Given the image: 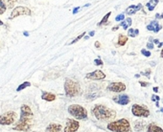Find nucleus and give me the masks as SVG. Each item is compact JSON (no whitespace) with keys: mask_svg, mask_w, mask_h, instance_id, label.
Masks as SVG:
<instances>
[{"mask_svg":"<svg viewBox=\"0 0 163 132\" xmlns=\"http://www.w3.org/2000/svg\"><path fill=\"white\" fill-rule=\"evenodd\" d=\"M20 119L16 125L15 127H12L14 130L17 131H22V132H27L30 130L33 125V120H34V114L31 110V108L26 104L21 105L20 107Z\"/></svg>","mask_w":163,"mask_h":132,"instance_id":"obj_1","label":"nucleus"},{"mask_svg":"<svg viewBox=\"0 0 163 132\" xmlns=\"http://www.w3.org/2000/svg\"><path fill=\"white\" fill-rule=\"evenodd\" d=\"M92 115L97 119V120H109V119H113L116 116V112L110 108L106 107L105 105L102 104H96L92 108Z\"/></svg>","mask_w":163,"mask_h":132,"instance_id":"obj_2","label":"nucleus"},{"mask_svg":"<svg viewBox=\"0 0 163 132\" xmlns=\"http://www.w3.org/2000/svg\"><path fill=\"white\" fill-rule=\"evenodd\" d=\"M108 129L112 132H131V125L127 119L111 122L108 125Z\"/></svg>","mask_w":163,"mask_h":132,"instance_id":"obj_3","label":"nucleus"},{"mask_svg":"<svg viewBox=\"0 0 163 132\" xmlns=\"http://www.w3.org/2000/svg\"><path fill=\"white\" fill-rule=\"evenodd\" d=\"M80 84L71 78H66L65 82V91L67 97H75L80 93Z\"/></svg>","mask_w":163,"mask_h":132,"instance_id":"obj_4","label":"nucleus"},{"mask_svg":"<svg viewBox=\"0 0 163 132\" xmlns=\"http://www.w3.org/2000/svg\"><path fill=\"white\" fill-rule=\"evenodd\" d=\"M68 112L71 116L76 118L77 120H84L87 118V111L82 105L79 104H71L68 106Z\"/></svg>","mask_w":163,"mask_h":132,"instance_id":"obj_5","label":"nucleus"},{"mask_svg":"<svg viewBox=\"0 0 163 132\" xmlns=\"http://www.w3.org/2000/svg\"><path fill=\"white\" fill-rule=\"evenodd\" d=\"M17 118V114L15 111H8L0 115V125H12Z\"/></svg>","mask_w":163,"mask_h":132,"instance_id":"obj_6","label":"nucleus"},{"mask_svg":"<svg viewBox=\"0 0 163 132\" xmlns=\"http://www.w3.org/2000/svg\"><path fill=\"white\" fill-rule=\"evenodd\" d=\"M31 15H32V12L29 8L23 7V6H18V7H16L12 11L11 15L9 16V19L16 18L17 16H31Z\"/></svg>","mask_w":163,"mask_h":132,"instance_id":"obj_7","label":"nucleus"},{"mask_svg":"<svg viewBox=\"0 0 163 132\" xmlns=\"http://www.w3.org/2000/svg\"><path fill=\"white\" fill-rule=\"evenodd\" d=\"M132 112L133 114V116L135 117H144L147 118L150 116V111L148 108L142 106V105L139 104H133L132 107Z\"/></svg>","mask_w":163,"mask_h":132,"instance_id":"obj_8","label":"nucleus"},{"mask_svg":"<svg viewBox=\"0 0 163 132\" xmlns=\"http://www.w3.org/2000/svg\"><path fill=\"white\" fill-rule=\"evenodd\" d=\"M80 127V124L78 121L73 119H67L66 125L65 127V132H76Z\"/></svg>","mask_w":163,"mask_h":132,"instance_id":"obj_9","label":"nucleus"},{"mask_svg":"<svg viewBox=\"0 0 163 132\" xmlns=\"http://www.w3.org/2000/svg\"><path fill=\"white\" fill-rule=\"evenodd\" d=\"M87 80H93V81H102L106 78V74L101 70H96L94 72L89 73L85 75Z\"/></svg>","mask_w":163,"mask_h":132,"instance_id":"obj_10","label":"nucleus"},{"mask_svg":"<svg viewBox=\"0 0 163 132\" xmlns=\"http://www.w3.org/2000/svg\"><path fill=\"white\" fill-rule=\"evenodd\" d=\"M108 90L111 92H115V93H120L126 90V85L123 82H111L108 86Z\"/></svg>","mask_w":163,"mask_h":132,"instance_id":"obj_11","label":"nucleus"},{"mask_svg":"<svg viewBox=\"0 0 163 132\" xmlns=\"http://www.w3.org/2000/svg\"><path fill=\"white\" fill-rule=\"evenodd\" d=\"M113 101L118 103V104H121V105H127L129 104V102L131 101V99L129 97V95H126V94H124V95H118L116 97L113 98Z\"/></svg>","mask_w":163,"mask_h":132,"instance_id":"obj_12","label":"nucleus"},{"mask_svg":"<svg viewBox=\"0 0 163 132\" xmlns=\"http://www.w3.org/2000/svg\"><path fill=\"white\" fill-rule=\"evenodd\" d=\"M162 29V26H160L158 24V22L156 20H154L150 23L148 26H147V30L148 31H151V32H155V33H157L159 32L160 30Z\"/></svg>","mask_w":163,"mask_h":132,"instance_id":"obj_13","label":"nucleus"},{"mask_svg":"<svg viewBox=\"0 0 163 132\" xmlns=\"http://www.w3.org/2000/svg\"><path fill=\"white\" fill-rule=\"evenodd\" d=\"M61 125H59V124H50L46 129H45V132H61Z\"/></svg>","mask_w":163,"mask_h":132,"instance_id":"obj_14","label":"nucleus"},{"mask_svg":"<svg viewBox=\"0 0 163 132\" xmlns=\"http://www.w3.org/2000/svg\"><path fill=\"white\" fill-rule=\"evenodd\" d=\"M141 9H142V5H141V4H138V5H136V6L132 5V6H130V7L126 10V14L129 15V16L134 15L137 11H139V10H141Z\"/></svg>","mask_w":163,"mask_h":132,"instance_id":"obj_15","label":"nucleus"},{"mask_svg":"<svg viewBox=\"0 0 163 132\" xmlns=\"http://www.w3.org/2000/svg\"><path fill=\"white\" fill-rule=\"evenodd\" d=\"M41 99L46 101H53L56 100V95H54L53 93H50V92H42Z\"/></svg>","mask_w":163,"mask_h":132,"instance_id":"obj_16","label":"nucleus"},{"mask_svg":"<svg viewBox=\"0 0 163 132\" xmlns=\"http://www.w3.org/2000/svg\"><path fill=\"white\" fill-rule=\"evenodd\" d=\"M147 132H163V129L155 124H150L147 126Z\"/></svg>","mask_w":163,"mask_h":132,"instance_id":"obj_17","label":"nucleus"},{"mask_svg":"<svg viewBox=\"0 0 163 132\" xmlns=\"http://www.w3.org/2000/svg\"><path fill=\"white\" fill-rule=\"evenodd\" d=\"M145 127V123L143 121H136L134 122V130L135 131H141Z\"/></svg>","mask_w":163,"mask_h":132,"instance_id":"obj_18","label":"nucleus"},{"mask_svg":"<svg viewBox=\"0 0 163 132\" xmlns=\"http://www.w3.org/2000/svg\"><path fill=\"white\" fill-rule=\"evenodd\" d=\"M158 2H159V0H150V1L146 4V6H147L149 11H153L156 8V6L157 5Z\"/></svg>","mask_w":163,"mask_h":132,"instance_id":"obj_19","label":"nucleus"},{"mask_svg":"<svg viewBox=\"0 0 163 132\" xmlns=\"http://www.w3.org/2000/svg\"><path fill=\"white\" fill-rule=\"evenodd\" d=\"M127 41H128V36H126V35H119V37H118V45L119 46H124L125 44L127 43Z\"/></svg>","mask_w":163,"mask_h":132,"instance_id":"obj_20","label":"nucleus"},{"mask_svg":"<svg viewBox=\"0 0 163 132\" xmlns=\"http://www.w3.org/2000/svg\"><path fill=\"white\" fill-rule=\"evenodd\" d=\"M110 15H111V12H108V14L103 17V19L100 21L99 23H98V26H102V25H107L108 24V17L110 16Z\"/></svg>","mask_w":163,"mask_h":132,"instance_id":"obj_21","label":"nucleus"},{"mask_svg":"<svg viewBox=\"0 0 163 132\" xmlns=\"http://www.w3.org/2000/svg\"><path fill=\"white\" fill-rule=\"evenodd\" d=\"M29 86H31V82H24L23 83H21L17 88V92H19V91H21V90H23V89H25L26 87H29Z\"/></svg>","mask_w":163,"mask_h":132,"instance_id":"obj_22","label":"nucleus"},{"mask_svg":"<svg viewBox=\"0 0 163 132\" xmlns=\"http://www.w3.org/2000/svg\"><path fill=\"white\" fill-rule=\"evenodd\" d=\"M128 34H129L130 36H132V37H135L137 35L139 34V31L137 30V29H135V30H133V29H129V30H128Z\"/></svg>","mask_w":163,"mask_h":132,"instance_id":"obj_23","label":"nucleus"},{"mask_svg":"<svg viewBox=\"0 0 163 132\" xmlns=\"http://www.w3.org/2000/svg\"><path fill=\"white\" fill-rule=\"evenodd\" d=\"M6 9H7L6 4L3 2V0H0V15H3L6 12Z\"/></svg>","mask_w":163,"mask_h":132,"instance_id":"obj_24","label":"nucleus"},{"mask_svg":"<svg viewBox=\"0 0 163 132\" xmlns=\"http://www.w3.org/2000/svg\"><path fill=\"white\" fill-rule=\"evenodd\" d=\"M84 35H85V33H82V34H81V35H79V36H77L76 38H75L73 41H71V42H70V44H74V43L78 42V41L80 40V39H81V38H82L83 36H84Z\"/></svg>","mask_w":163,"mask_h":132,"instance_id":"obj_25","label":"nucleus"},{"mask_svg":"<svg viewBox=\"0 0 163 132\" xmlns=\"http://www.w3.org/2000/svg\"><path fill=\"white\" fill-rule=\"evenodd\" d=\"M141 54H142L144 57H147V58L151 57V52L147 51V50H145V49H142V50H141Z\"/></svg>","mask_w":163,"mask_h":132,"instance_id":"obj_26","label":"nucleus"},{"mask_svg":"<svg viewBox=\"0 0 163 132\" xmlns=\"http://www.w3.org/2000/svg\"><path fill=\"white\" fill-rule=\"evenodd\" d=\"M7 1H8V7L9 8H12V6L17 3V0H7Z\"/></svg>","mask_w":163,"mask_h":132,"instance_id":"obj_27","label":"nucleus"},{"mask_svg":"<svg viewBox=\"0 0 163 132\" xmlns=\"http://www.w3.org/2000/svg\"><path fill=\"white\" fill-rule=\"evenodd\" d=\"M124 18H125V15L124 14H120V15H118L115 17V20L116 21H124Z\"/></svg>","mask_w":163,"mask_h":132,"instance_id":"obj_28","label":"nucleus"},{"mask_svg":"<svg viewBox=\"0 0 163 132\" xmlns=\"http://www.w3.org/2000/svg\"><path fill=\"white\" fill-rule=\"evenodd\" d=\"M120 26H123V28H124V30H128V28H129V25L127 24V21H125V20L121 22Z\"/></svg>","mask_w":163,"mask_h":132,"instance_id":"obj_29","label":"nucleus"},{"mask_svg":"<svg viewBox=\"0 0 163 132\" xmlns=\"http://www.w3.org/2000/svg\"><path fill=\"white\" fill-rule=\"evenodd\" d=\"M141 75H143V76H146V77L150 78V75H151V70L148 69V70H146L145 72H142V73H141Z\"/></svg>","mask_w":163,"mask_h":132,"instance_id":"obj_30","label":"nucleus"},{"mask_svg":"<svg viewBox=\"0 0 163 132\" xmlns=\"http://www.w3.org/2000/svg\"><path fill=\"white\" fill-rule=\"evenodd\" d=\"M94 63H95V65H103V61L101 60V59H94Z\"/></svg>","mask_w":163,"mask_h":132,"instance_id":"obj_31","label":"nucleus"},{"mask_svg":"<svg viewBox=\"0 0 163 132\" xmlns=\"http://www.w3.org/2000/svg\"><path fill=\"white\" fill-rule=\"evenodd\" d=\"M151 99H152L153 101H156H156H159V100H160V98H159L158 96H156V95H153Z\"/></svg>","mask_w":163,"mask_h":132,"instance_id":"obj_32","label":"nucleus"},{"mask_svg":"<svg viewBox=\"0 0 163 132\" xmlns=\"http://www.w3.org/2000/svg\"><path fill=\"white\" fill-rule=\"evenodd\" d=\"M147 48L148 49H154V44L152 42H148L147 43Z\"/></svg>","mask_w":163,"mask_h":132,"instance_id":"obj_33","label":"nucleus"},{"mask_svg":"<svg viewBox=\"0 0 163 132\" xmlns=\"http://www.w3.org/2000/svg\"><path fill=\"white\" fill-rule=\"evenodd\" d=\"M126 21H127V24L129 25V27H130V26H132V18L128 17V18H126Z\"/></svg>","mask_w":163,"mask_h":132,"instance_id":"obj_34","label":"nucleus"},{"mask_svg":"<svg viewBox=\"0 0 163 132\" xmlns=\"http://www.w3.org/2000/svg\"><path fill=\"white\" fill-rule=\"evenodd\" d=\"M139 83H140V85H141V86H143V87L150 85V83H149V82H139Z\"/></svg>","mask_w":163,"mask_h":132,"instance_id":"obj_35","label":"nucleus"},{"mask_svg":"<svg viewBox=\"0 0 163 132\" xmlns=\"http://www.w3.org/2000/svg\"><path fill=\"white\" fill-rule=\"evenodd\" d=\"M79 10H80V7H76L74 10H73V15H76L77 12H79Z\"/></svg>","mask_w":163,"mask_h":132,"instance_id":"obj_36","label":"nucleus"},{"mask_svg":"<svg viewBox=\"0 0 163 132\" xmlns=\"http://www.w3.org/2000/svg\"><path fill=\"white\" fill-rule=\"evenodd\" d=\"M95 47H96L97 49H99L100 47H101V44H100L99 41H96V42H95Z\"/></svg>","mask_w":163,"mask_h":132,"instance_id":"obj_37","label":"nucleus"},{"mask_svg":"<svg viewBox=\"0 0 163 132\" xmlns=\"http://www.w3.org/2000/svg\"><path fill=\"white\" fill-rule=\"evenodd\" d=\"M153 90H154L155 93H157V92H158V87H154Z\"/></svg>","mask_w":163,"mask_h":132,"instance_id":"obj_38","label":"nucleus"},{"mask_svg":"<svg viewBox=\"0 0 163 132\" xmlns=\"http://www.w3.org/2000/svg\"><path fill=\"white\" fill-rule=\"evenodd\" d=\"M154 43H156V44H159V40H158V39H154V41H153Z\"/></svg>","mask_w":163,"mask_h":132,"instance_id":"obj_39","label":"nucleus"},{"mask_svg":"<svg viewBox=\"0 0 163 132\" xmlns=\"http://www.w3.org/2000/svg\"><path fill=\"white\" fill-rule=\"evenodd\" d=\"M120 26V25H119ZM119 26H116V27H113L112 28V31H116V30H118L119 29Z\"/></svg>","mask_w":163,"mask_h":132,"instance_id":"obj_40","label":"nucleus"},{"mask_svg":"<svg viewBox=\"0 0 163 132\" xmlns=\"http://www.w3.org/2000/svg\"><path fill=\"white\" fill-rule=\"evenodd\" d=\"M95 35V32L94 31H91L90 33H89V36H93Z\"/></svg>","mask_w":163,"mask_h":132,"instance_id":"obj_41","label":"nucleus"},{"mask_svg":"<svg viewBox=\"0 0 163 132\" xmlns=\"http://www.w3.org/2000/svg\"><path fill=\"white\" fill-rule=\"evenodd\" d=\"M162 46H163V42H160V43L157 45V47H158V48H160V47H162Z\"/></svg>","mask_w":163,"mask_h":132,"instance_id":"obj_42","label":"nucleus"},{"mask_svg":"<svg viewBox=\"0 0 163 132\" xmlns=\"http://www.w3.org/2000/svg\"><path fill=\"white\" fill-rule=\"evenodd\" d=\"M160 56H161V58L163 59V49L161 50V53H160Z\"/></svg>","mask_w":163,"mask_h":132,"instance_id":"obj_43","label":"nucleus"},{"mask_svg":"<svg viewBox=\"0 0 163 132\" xmlns=\"http://www.w3.org/2000/svg\"><path fill=\"white\" fill-rule=\"evenodd\" d=\"M156 106H157V107L159 106V103H158V101H156Z\"/></svg>","mask_w":163,"mask_h":132,"instance_id":"obj_44","label":"nucleus"},{"mask_svg":"<svg viewBox=\"0 0 163 132\" xmlns=\"http://www.w3.org/2000/svg\"><path fill=\"white\" fill-rule=\"evenodd\" d=\"M0 25H3V21L1 19H0Z\"/></svg>","mask_w":163,"mask_h":132,"instance_id":"obj_45","label":"nucleus"},{"mask_svg":"<svg viewBox=\"0 0 163 132\" xmlns=\"http://www.w3.org/2000/svg\"><path fill=\"white\" fill-rule=\"evenodd\" d=\"M139 76H140V75H138V74H136V75H135V78H139Z\"/></svg>","mask_w":163,"mask_h":132,"instance_id":"obj_46","label":"nucleus"},{"mask_svg":"<svg viewBox=\"0 0 163 132\" xmlns=\"http://www.w3.org/2000/svg\"><path fill=\"white\" fill-rule=\"evenodd\" d=\"M160 111H161V112H163V108H161V109H160Z\"/></svg>","mask_w":163,"mask_h":132,"instance_id":"obj_47","label":"nucleus"}]
</instances>
